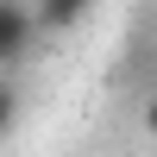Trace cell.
<instances>
[{
	"mask_svg": "<svg viewBox=\"0 0 157 157\" xmlns=\"http://www.w3.org/2000/svg\"><path fill=\"white\" fill-rule=\"evenodd\" d=\"M32 32H38V25H32V6H25V0H0V69L25 57Z\"/></svg>",
	"mask_w": 157,
	"mask_h": 157,
	"instance_id": "1",
	"label": "cell"
},
{
	"mask_svg": "<svg viewBox=\"0 0 157 157\" xmlns=\"http://www.w3.org/2000/svg\"><path fill=\"white\" fill-rule=\"evenodd\" d=\"M88 6H94V0H32V25H44V32H69L75 19H88Z\"/></svg>",
	"mask_w": 157,
	"mask_h": 157,
	"instance_id": "2",
	"label": "cell"
},
{
	"mask_svg": "<svg viewBox=\"0 0 157 157\" xmlns=\"http://www.w3.org/2000/svg\"><path fill=\"white\" fill-rule=\"evenodd\" d=\"M13 120H19V88H13V82H0V138L13 132Z\"/></svg>",
	"mask_w": 157,
	"mask_h": 157,
	"instance_id": "3",
	"label": "cell"
},
{
	"mask_svg": "<svg viewBox=\"0 0 157 157\" xmlns=\"http://www.w3.org/2000/svg\"><path fill=\"white\" fill-rule=\"evenodd\" d=\"M145 126H151V132H157V101H151V107H145Z\"/></svg>",
	"mask_w": 157,
	"mask_h": 157,
	"instance_id": "4",
	"label": "cell"
}]
</instances>
